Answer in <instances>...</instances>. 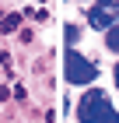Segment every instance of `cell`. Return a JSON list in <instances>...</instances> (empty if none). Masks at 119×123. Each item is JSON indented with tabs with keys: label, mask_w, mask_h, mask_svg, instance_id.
I'll list each match as a JSON object with an SVG mask.
<instances>
[{
	"label": "cell",
	"mask_w": 119,
	"mask_h": 123,
	"mask_svg": "<svg viewBox=\"0 0 119 123\" xmlns=\"http://www.w3.org/2000/svg\"><path fill=\"white\" fill-rule=\"evenodd\" d=\"M77 116H81V123H119V113L112 109L109 95L105 92H88L81 98V105H77Z\"/></svg>",
	"instance_id": "cell-1"
},
{
	"label": "cell",
	"mask_w": 119,
	"mask_h": 123,
	"mask_svg": "<svg viewBox=\"0 0 119 123\" xmlns=\"http://www.w3.org/2000/svg\"><path fill=\"white\" fill-rule=\"evenodd\" d=\"M95 77H98V67L88 56H81V53L70 49V53H67V81H70V85H88Z\"/></svg>",
	"instance_id": "cell-2"
},
{
	"label": "cell",
	"mask_w": 119,
	"mask_h": 123,
	"mask_svg": "<svg viewBox=\"0 0 119 123\" xmlns=\"http://www.w3.org/2000/svg\"><path fill=\"white\" fill-rule=\"evenodd\" d=\"M116 18H119V4H95L88 7V21H91V28H116Z\"/></svg>",
	"instance_id": "cell-3"
},
{
	"label": "cell",
	"mask_w": 119,
	"mask_h": 123,
	"mask_svg": "<svg viewBox=\"0 0 119 123\" xmlns=\"http://www.w3.org/2000/svg\"><path fill=\"white\" fill-rule=\"evenodd\" d=\"M105 46H109L112 53H119V21H116V28H109V35H105Z\"/></svg>",
	"instance_id": "cell-4"
},
{
	"label": "cell",
	"mask_w": 119,
	"mask_h": 123,
	"mask_svg": "<svg viewBox=\"0 0 119 123\" xmlns=\"http://www.w3.org/2000/svg\"><path fill=\"white\" fill-rule=\"evenodd\" d=\"M77 35H81V32H77V25H67V42H77Z\"/></svg>",
	"instance_id": "cell-5"
},
{
	"label": "cell",
	"mask_w": 119,
	"mask_h": 123,
	"mask_svg": "<svg viewBox=\"0 0 119 123\" xmlns=\"http://www.w3.org/2000/svg\"><path fill=\"white\" fill-rule=\"evenodd\" d=\"M116 88H119V63H116Z\"/></svg>",
	"instance_id": "cell-6"
}]
</instances>
